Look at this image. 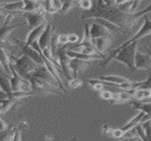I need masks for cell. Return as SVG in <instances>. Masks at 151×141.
I'll use <instances>...</instances> for the list:
<instances>
[{"label":"cell","instance_id":"38","mask_svg":"<svg viewBox=\"0 0 151 141\" xmlns=\"http://www.w3.org/2000/svg\"><path fill=\"white\" fill-rule=\"evenodd\" d=\"M0 124H1L0 125V130H1V132L4 131V130H6L8 128L7 125L5 123V122H4L2 119H1V123Z\"/></svg>","mask_w":151,"mask_h":141},{"label":"cell","instance_id":"18","mask_svg":"<svg viewBox=\"0 0 151 141\" xmlns=\"http://www.w3.org/2000/svg\"><path fill=\"white\" fill-rule=\"evenodd\" d=\"M144 116H145V113L143 112H140L136 116L132 118L129 122L121 128L126 134L127 132L130 131V130L134 129V128H136L138 125L142 123V119H143Z\"/></svg>","mask_w":151,"mask_h":141},{"label":"cell","instance_id":"6","mask_svg":"<svg viewBox=\"0 0 151 141\" xmlns=\"http://www.w3.org/2000/svg\"><path fill=\"white\" fill-rule=\"evenodd\" d=\"M149 35H151V20L149 19V17H147V15L145 16V18H144V22L143 26L140 27V29L138 30V31L136 34L133 36L131 39L122 44L121 46L119 47H124L126 45H129V43H132L134 41H138L140 39L144 38V37H146Z\"/></svg>","mask_w":151,"mask_h":141},{"label":"cell","instance_id":"35","mask_svg":"<svg viewBox=\"0 0 151 141\" xmlns=\"http://www.w3.org/2000/svg\"><path fill=\"white\" fill-rule=\"evenodd\" d=\"M68 41L69 43H76L79 40V36L75 33H70L68 35Z\"/></svg>","mask_w":151,"mask_h":141},{"label":"cell","instance_id":"3","mask_svg":"<svg viewBox=\"0 0 151 141\" xmlns=\"http://www.w3.org/2000/svg\"><path fill=\"white\" fill-rule=\"evenodd\" d=\"M10 59L11 65L14 68L17 73L24 77H26L40 66L25 54L18 58L10 55Z\"/></svg>","mask_w":151,"mask_h":141},{"label":"cell","instance_id":"14","mask_svg":"<svg viewBox=\"0 0 151 141\" xmlns=\"http://www.w3.org/2000/svg\"><path fill=\"white\" fill-rule=\"evenodd\" d=\"M67 55L70 58H77V59L82 60L85 61H91L94 60H101L104 59V56L100 55H87L85 53H82L80 52H76L71 50H66Z\"/></svg>","mask_w":151,"mask_h":141},{"label":"cell","instance_id":"16","mask_svg":"<svg viewBox=\"0 0 151 141\" xmlns=\"http://www.w3.org/2000/svg\"><path fill=\"white\" fill-rule=\"evenodd\" d=\"M90 61L82 60L77 59V58H70L69 67L72 73L73 74L74 77H77L78 73L85 68Z\"/></svg>","mask_w":151,"mask_h":141},{"label":"cell","instance_id":"1","mask_svg":"<svg viewBox=\"0 0 151 141\" xmlns=\"http://www.w3.org/2000/svg\"><path fill=\"white\" fill-rule=\"evenodd\" d=\"M25 78L31 82L33 91L43 94H59L58 82L45 65L39 66Z\"/></svg>","mask_w":151,"mask_h":141},{"label":"cell","instance_id":"31","mask_svg":"<svg viewBox=\"0 0 151 141\" xmlns=\"http://www.w3.org/2000/svg\"><path fill=\"white\" fill-rule=\"evenodd\" d=\"M114 93L109 90H106V89H104L101 91H100V96L101 97L105 100H111L114 99Z\"/></svg>","mask_w":151,"mask_h":141},{"label":"cell","instance_id":"39","mask_svg":"<svg viewBox=\"0 0 151 141\" xmlns=\"http://www.w3.org/2000/svg\"><path fill=\"white\" fill-rule=\"evenodd\" d=\"M102 1L105 4L109 5V6L114 5V0H102Z\"/></svg>","mask_w":151,"mask_h":141},{"label":"cell","instance_id":"25","mask_svg":"<svg viewBox=\"0 0 151 141\" xmlns=\"http://www.w3.org/2000/svg\"><path fill=\"white\" fill-rule=\"evenodd\" d=\"M78 0H62L63 6L61 8V13L63 14L69 12L75 4H78Z\"/></svg>","mask_w":151,"mask_h":141},{"label":"cell","instance_id":"36","mask_svg":"<svg viewBox=\"0 0 151 141\" xmlns=\"http://www.w3.org/2000/svg\"><path fill=\"white\" fill-rule=\"evenodd\" d=\"M133 0H114V5L116 6H121L123 5L127 4V3L132 1Z\"/></svg>","mask_w":151,"mask_h":141},{"label":"cell","instance_id":"5","mask_svg":"<svg viewBox=\"0 0 151 141\" xmlns=\"http://www.w3.org/2000/svg\"><path fill=\"white\" fill-rule=\"evenodd\" d=\"M14 41L16 44H17V45L20 47L23 53L26 55L28 57L32 59L35 63H36L40 66L45 65L44 59H43L41 54L38 51L35 50L31 46H26L25 44H24V42H22L17 39L14 40Z\"/></svg>","mask_w":151,"mask_h":141},{"label":"cell","instance_id":"29","mask_svg":"<svg viewBox=\"0 0 151 141\" xmlns=\"http://www.w3.org/2000/svg\"><path fill=\"white\" fill-rule=\"evenodd\" d=\"M134 129L136 130V133L137 134V135H138L142 140L147 141L146 134H145V130H144V128L143 125H142V123L138 125L136 128H134Z\"/></svg>","mask_w":151,"mask_h":141},{"label":"cell","instance_id":"7","mask_svg":"<svg viewBox=\"0 0 151 141\" xmlns=\"http://www.w3.org/2000/svg\"><path fill=\"white\" fill-rule=\"evenodd\" d=\"M57 56L58 58L60 66L61 71L63 73V75L65 76L67 78L70 80L73 78V75H72V72L70 70L69 67V63L70 58L68 57L67 55L66 50L65 49L64 47H60L58 49Z\"/></svg>","mask_w":151,"mask_h":141},{"label":"cell","instance_id":"24","mask_svg":"<svg viewBox=\"0 0 151 141\" xmlns=\"http://www.w3.org/2000/svg\"><path fill=\"white\" fill-rule=\"evenodd\" d=\"M24 2V12H38L39 4L33 0H23Z\"/></svg>","mask_w":151,"mask_h":141},{"label":"cell","instance_id":"9","mask_svg":"<svg viewBox=\"0 0 151 141\" xmlns=\"http://www.w3.org/2000/svg\"><path fill=\"white\" fill-rule=\"evenodd\" d=\"M135 67L136 70H148L151 68V56L137 50L135 58Z\"/></svg>","mask_w":151,"mask_h":141},{"label":"cell","instance_id":"10","mask_svg":"<svg viewBox=\"0 0 151 141\" xmlns=\"http://www.w3.org/2000/svg\"><path fill=\"white\" fill-rule=\"evenodd\" d=\"M89 33L92 39H96L104 36H111V33L106 28L96 22H93L90 25Z\"/></svg>","mask_w":151,"mask_h":141},{"label":"cell","instance_id":"4","mask_svg":"<svg viewBox=\"0 0 151 141\" xmlns=\"http://www.w3.org/2000/svg\"><path fill=\"white\" fill-rule=\"evenodd\" d=\"M23 17L26 19L29 30L36 29L46 22L44 15L39 12H24Z\"/></svg>","mask_w":151,"mask_h":141},{"label":"cell","instance_id":"11","mask_svg":"<svg viewBox=\"0 0 151 141\" xmlns=\"http://www.w3.org/2000/svg\"><path fill=\"white\" fill-rule=\"evenodd\" d=\"M53 31L54 29H52L51 25L49 24H47L46 28L38 39V43H39L40 47L42 50H43L46 47H48L49 45H50V41H51L52 34H54Z\"/></svg>","mask_w":151,"mask_h":141},{"label":"cell","instance_id":"21","mask_svg":"<svg viewBox=\"0 0 151 141\" xmlns=\"http://www.w3.org/2000/svg\"><path fill=\"white\" fill-rule=\"evenodd\" d=\"M99 80L105 81V82H110V83L114 84H121L124 82H128L129 80L127 78H125L124 77L119 76V75H102V76H99Z\"/></svg>","mask_w":151,"mask_h":141},{"label":"cell","instance_id":"33","mask_svg":"<svg viewBox=\"0 0 151 141\" xmlns=\"http://www.w3.org/2000/svg\"><path fill=\"white\" fill-rule=\"evenodd\" d=\"M58 45H65L67 43H69L68 35L61 34L58 36Z\"/></svg>","mask_w":151,"mask_h":141},{"label":"cell","instance_id":"20","mask_svg":"<svg viewBox=\"0 0 151 141\" xmlns=\"http://www.w3.org/2000/svg\"><path fill=\"white\" fill-rule=\"evenodd\" d=\"M0 61H1V65L4 68L5 73L8 75L12 74L11 70V59H10V55L6 53V51L1 47V51H0Z\"/></svg>","mask_w":151,"mask_h":141},{"label":"cell","instance_id":"26","mask_svg":"<svg viewBox=\"0 0 151 141\" xmlns=\"http://www.w3.org/2000/svg\"><path fill=\"white\" fill-rule=\"evenodd\" d=\"M20 25H13V26H1V41L2 42L4 40H6V37L9 36L10 33L14 29H17Z\"/></svg>","mask_w":151,"mask_h":141},{"label":"cell","instance_id":"19","mask_svg":"<svg viewBox=\"0 0 151 141\" xmlns=\"http://www.w3.org/2000/svg\"><path fill=\"white\" fill-rule=\"evenodd\" d=\"M132 95L133 98L139 101H144L151 96V89H136L129 90Z\"/></svg>","mask_w":151,"mask_h":141},{"label":"cell","instance_id":"2","mask_svg":"<svg viewBox=\"0 0 151 141\" xmlns=\"http://www.w3.org/2000/svg\"><path fill=\"white\" fill-rule=\"evenodd\" d=\"M138 43V41H134L126 46L117 47L116 49L112 51L109 57L105 60L103 66H106L111 60H115L126 65L132 71L136 70L135 58L137 53Z\"/></svg>","mask_w":151,"mask_h":141},{"label":"cell","instance_id":"40","mask_svg":"<svg viewBox=\"0 0 151 141\" xmlns=\"http://www.w3.org/2000/svg\"><path fill=\"white\" fill-rule=\"evenodd\" d=\"M146 49H147V53H149V55H150L151 56V52H150V50H148V48H146Z\"/></svg>","mask_w":151,"mask_h":141},{"label":"cell","instance_id":"13","mask_svg":"<svg viewBox=\"0 0 151 141\" xmlns=\"http://www.w3.org/2000/svg\"><path fill=\"white\" fill-rule=\"evenodd\" d=\"M47 24H48V23L46 22L44 24H41V26H38L36 29L31 30V32L28 35L26 42H24L26 46H30L33 42L38 40L40 36H41V34L44 31L45 28H46Z\"/></svg>","mask_w":151,"mask_h":141},{"label":"cell","instance_id":"32","mask_svg":"<svg viewBox=\"0 0 151 141\" xmlns=\"http://www.w3.org/2000/svg\"><path fill=\"white\" fill-rule=\"evenodd\" d=\"M52 7L55 12L60 11L63 6L62 0H51Z\"/></svg>","mask_w":151,"mask_h":141},{"label":"cell","instance_id":"30","mask_svg":"<svg viewBox=\"0 0 151 141\" xmlns=\"http://www.w3.org/2000/svg\"><path fill=\"white\" fill-rule=\"evenodd\" d=\"M144 130H145V134H146L147 141H151V126H150V121H146L142 123Z\"/></svg>","mask_w":151,"mask_h":141},{"label":"cell","instance_id":"17","mask_svg":"<svg viewBox=\"0 0 151 141\" xmlns=\"http://www.w3.org/2000/svg\"><path fill=\"white\" fill-rule=\"evenodd\" d=\"M92 42L96 50L103 54L110 46L111 43V39L110 36H104L96 38V39H92Z\"/></svg>","mask_w":151,"mask_h":141},{"label":"cell","instance_id":"8","mask_svg":"<svg viewBox=\"0 0 151 141\" xmlns=\"http://www.w3.org/2000/svg\"><path fill=\"white\" fill-rule=\"evenodd\" d=\"M131 105L134 109L145 113V116L142 119V123L151 121V102H143L133 100L131 101Z\"/></svg>","mask_w":151,"mask_h":141},{"label":"cell","instance_id":"15","mask_svg":"<svg viewBox=\"0 0 151 141\" xmlns=\"http://www.w3.org/2000/svg\"><path fill=\"white\" fill-rule=\"evenodd\" d=\"M24 1H14V2L1 3V10L9 13H17L19 12H24Z\"/></svg>","mask_w":151,"mask_h":141},{"label":"cell","instance_id":"22","mask_svg":"<svg viewBox=\"0 0 151 141\" xmlns=\"http://www.w3.org/2000/svg\"><path fill=\"white\" fill-rule=\"evenodd\" d=\"M0 87H1V90L6 93L8 95L9 98L11 97L12 94H13L11 83H10L8 77L6 75H3L2 74L0 77Z\"/></svg>","mask_w":151,"mask_h":141},{"label":"cell","instance_id":"27","mask_svg":"<svg viewBox=\"0 0 151 141\" xmlns=\"http://www.w3.org/2000/svg\"><path fill=\"white\" fill-rule=\"evenodd\" d=\"M94 0H78V4L85 11H89L94 6Z\"/></svg>","mask_w":151,"mask_h":141},{"label":"cell","instance_id":"12","mask_svg":"<svg viewBox=\"0 0 151 141\" xmlns=\"http://www.w3.org/2000/svg\"><path fill=\"white\" fill-rule=\"evenodd\" d=\"M151 12V4L145 8V9L138 12H133V13H130L128 17L127 22H126V27L132 28L136 25V24L143 17L147 15V14Z\"/></svg>","mask_w":151,"mask_h":141},{"label":"cell","instance_id":"37","mask_svg":"<svg viewBox=\"0 0 151 141\" xmlns=\"http://www.w3.org/2000/svg\"><path fill=\"white\" fill-rule=\"evenodd\" d=\"M141 1H142V0H133V5H132V9H131L132 13L135 12V11H136V9H137V7L138 6V5H139L140 2Z\"/></svg>","mask_w":151,"mask_h":141},{"label":"cell","instance_id":"28","mask_svg":"<svg viewBox=\"0 0 151 141\" xmlns=\"http://www.w3.org/2000/svg\"><path fill=\"white\" fill-rule=\"evenodd\" d=\"M84 84L83 80L80 78H77V77H74L71 78L68 82V85L72 89H77V88L82 87Z\"/></svg>","mask_w":151,"mask_h":141},{"label":"cell","instance_id":"34","mask_svg":"<svg viewBox=\"0 0 151 141\" xmlns=\"http://www.w3.org/2000/svg\"><path fill=\"white\" fill-rule=\"evenodd\" d=\"M124 135H125V133L123 131L122 128L114 129L113 133H112V136L116 137V138H120V137H124Z\"/></svg>","mask_w":151,"mask_h":141},{"label":"cell","instance_id":"23","mask_svg":"<svg viewBox=\"0 0 151 141\" xmlns=\"http://www.w3.org/2000/svg\"><path fill=\"white\" fill-rule=\"evenodd\" d=\"M19 99L17 98H6L4 99L0 100L1 103V115L6 112L11 107L13 106L15 104L16 102L19 101Z\"/></svg>","mask_w":151,"mask_h":141}]
</instances>
